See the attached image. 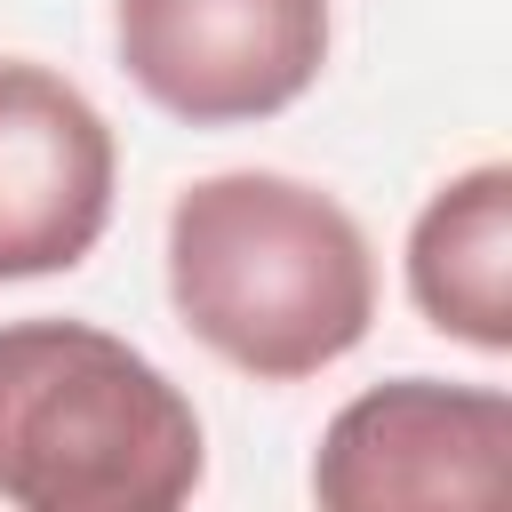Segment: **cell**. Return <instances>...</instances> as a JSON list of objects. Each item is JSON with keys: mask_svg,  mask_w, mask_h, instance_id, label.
I'll list each match as a JSON object with an SVG mask.
<instances>
[{"mask_svg": "<svg viewBox=\"0 0 512 512\" xmlns=\"http://www.w3.org/2000/svg\"><path fill=\"white\" fill-rule=\"evenodd\" d=\"M120 144L48 64L0 56V280L72 272L112 224Z\"/></svg>", "mask_w": 512, "mask_h": 512, "instance_id": "cell-5", "label": "cell"}, {"mask_svg": "<svg viewBox=\"0 0 512 512\" xmlns=\"http://www.w3.org/2000/svg\"><path fill=\"white\" fill-rule=\"evenodd\" d=\"M176 320L256 384L336 368L376 320V256L344 200L272 168H224L168 208Z\"/></svg>", "mask_w": 512, "mask_h": 512, "instance_id": "cell-1", "label": "cell"}, {"mask_svg": "<svg viewBox=\"0 0 512 512\" xmlns=\"http://www.w3.org/2000/svg\"><path fill=\"white\" fill-rule=\"evenodd\" d=\"M512 472V400L496 384L400 376L344 400L312 456V496L328 512H480Z\"/></svg>", "mask_w": 512, "mask_h": 512, "instance_id": "cell-3", "label": "cell"}, {"mask_svg": "<svg viewBox=\"0 0 512 512\" xmlns=\"http://www.w3.org/2000/svg\"><path fill=\"white\" fill-rule=\"evenodd\" d=\"M208 472L192 400L112 328H0V504L16 512H176Z\"/></svg>", "mask_w": 512, "mask_h": 512, "instance_id": "cell-2", "label": "cell"}, {"mask_svg": "<svg viewBox=\"0 0 512 512\" xmlns=\"http://www.w3.org/2000/svg\"><path fill=\"white\" fill-rule=\"evenodd\" d=\"M408 296L440 336L472 352H512V168L504 160L448 176L416 208Z\"/></svg>", "mask_w": 512, "mask_h": 512, "instance_id": "cell-6", "label": "cell"}, {"mask_svg": "<svg viewBox=\"0 0 512 512\" xmlns=\"http://www.w3.org/2000/svg\"><path fill=\"white\" fill-rule=\"evenodd\" d=\"M120 72L192 128L288 112L328 64V0H120Z\"/></svg>", "mask_w": 512, "mask_h": 512, "instance_id": "cell-4", "label": "cell"}]
</instances>
